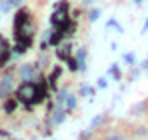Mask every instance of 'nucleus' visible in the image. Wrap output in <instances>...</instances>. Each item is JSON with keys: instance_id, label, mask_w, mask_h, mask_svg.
Returning <instances> with one entry per match:
<instances>
[{"instance_id": "f257e3e1", "label": "nucleus", "mask_w": 148, "mask_h": 140, "mask_svg": "<svg viewBox=\"0 0 148 140\" xmlns=\"http://www.w3.org/2000/svg\"><path fill=\"white\" fill-rule=\"evenodd\" d=\"M16 88V68L14 66H6L0 72V100H6L14 94Z\"/></svg>"}, {"instance_id": "f03ea898", "label": "nucleus", "mask_w": 148, "mask_h": 140, "mask_svg": "<svg viewBox=\"0 0 148 140\" xmlns=\"http://www.w3.org/2000/svg\"><path fill=\"white\" fill-rule=\"evenodd\" d=\"M70 4L68 0H58L52 8V14H50V28H62L64 24L70 20Z\"/></svg>"}, {"instance_id": "7ed1b4c3", "label": "nucleus", "mask_w": 148, "mask_h": 140, "mask_svg": "<svg viewBox=\"0 0 148 140\" xmlns=\"http://www.w3.org/2000/svg\"><path fill=\"white\" fill-rule=\"evenodd\" d=\"M34 92H36V80L34 82H20L14 88V98L18 102H24L26 106H32L34 102Z\"/></svg>"}, {"instance_id": "20e7f679", "label": "nucleus", "mask_w": 148, "mask_h": 140, "mask_svg": "<svg viewBox=\"0 0 148 140\" xmlns=\"http://www.w3.org/2000/svg\"><path fill=\"white\" fill-rule=\"evenodd\" d=\"M40 76V64L38 62H26L16 68V78L20 82H34Z\"/></svg>"}, {"instance_id": "39448f33", "label": "nucleus", "mask_w": 148, "mask_h": 140, "mask_svg": "<svg viewBox=\"0 0 148 140\" xmlns=\"http://www.w3.org/2000/svg\"><path fill=\"white\" fill-rule=\"evenodd\" d=\"M32 20H34V18H32V12H30L26 6H18V10H16V14H14V32L22 30L26 24H30Z\"/></svg>"}, {"instance_id": "423d86ee", "label": "nucleus", "mask_w": 148, "mask_h": 140, "mask_svg": "<svg viewBox=\"0 0 148 140\" xmlns=\"http://www.w3.org/2000/svg\"><path fill=\"white\" fill-rule=\"evenodd\" d=\"M48 114H50V126H56V124H62V122H64V118H66L68 112H66L62 106H58L54 112H48Z\"/></svg>"}, {"instance_id": "0eeeda50", "label": "nucleus", "mask_w": 148, "mask_h": 140, "mask_svg": "<svg viewBox=\"0 0 148 140\" xmlns=\"http://www.w3.org/2000/svg\"><path fill=\"white\" fill-rule=\"evenodd\" d=\"M18 104H20V102H18V100L14 98V94H12L10 98L2 100V106H4V112H6V114H12V112H14V110L18 108Z\"/></svg>"}, {"instance_id": "6e6552de", "label": "nucleus", "mask_w": 148, "mask_h": 140, "mask_svg": "<svg viewBox=\"0 0 148 140\" xmlns=\"http://www.w3.org/2000/svg\"><path fill=\"white\" fill-rule=\"evenodd\" d=\"M76 102H78V100H76V96H74V94H68V96H66V100H64V104H62V108H64L66 112H72L74 108H76Z\"/></svg>"}, {"instance_id": "1a4fd4ad", "label": "nucleus", "mask_w": 148, "mask_h": 140, "mask_svg": "<svg viewBox=\"0 0 148 140\" xmlns=\"http://www.w3.org/2000/svg\"><path fill=\"white\" fill-rule=\"evenodd\" d=\"M60 74H62V68H60V66H54L52 72H50V76H48V80H46L48 86H54V84H56V80L60 78Z\"/></svg>"}, {"instance_id": "9d476101", "label": "nucleus", "mask_w": 148, "mask_h": 140, "mask_svg": "<svg viewBox=\"0 0 148 140\" xmlns=\"http://www.w3.org/2000/svg\"><path fill=\"white\" fill-rule=\"evenodd\" d=\"M56 56H58L60 60H64V62H66V60L72 56V54H70V46H60L58 50H56Z\"/></svg>"}, {"instance_id": "9b49d317", "label": "nucleus", "mask_w": 148, "mask_h": 140, "mask_svg": "<svg viewBox=\"0 0 148 140\" xmlns=\"http://www.w3.org/2000/svg\"><path fill=\"white\" fill-rule=\"evenodd\" d=\"M4 50H10V44H8V40L0 34V52H4Z\"/></svg>"}, {"instance_id": "f8f14e48", "label": "nucleus", "mask_w": 148, "mask_h": 140, "mask_svg": "<svg viewBox=\"0 0 148 140\" xmlns=\"http://www.w3.org/2000/svg\"><path fill=\"white\" fill-rule=\"evenodd\" d=\"M98 18H100V10H98V8H94V10L90 12V18H88V20H90V22H96Z\"/></svg>"}, {"instance_id": "ddd939ff", "label": "nucleus", "mask_w": 148, "mask_h": 140, "mask_svg": "<svg viewBox=\"0 0 148 140\" xmlns=\"http://www.w3.org/2000/svg\"><path fill=\"white\" fill-rule=\"evenodd\" d=\"M80 94H82V96H92L94 90H92L90 86H82V88H80Z\"/></svg>"}, {"instance_id": "4468645a", "label": "nucleus", "mask_w": 148, "mask_h": 140, "mask_svg": "<svg viewBox=\"0 0 148 140\" xmlns=\"http://www.w3.org/2000/svg\"><path fill=\"white\" fill-rule=\"evenodd\" d=\"M110 74H112L114 78H120V68H118V64H114V66L110 68Z\"/></svg>"}, {"instance_id": "2eb2a0df", "label": "nucleus", "mask_w": 148, "mask_h": 140, "mask_svg": "<svg viewBox=\"0 0 148 140\" xmlns=\"http://www.w3.org/2000/svg\"><path fill=\"white\" fill-rule=\"evenodd\" d=\"M6 2H8L12 8H14V6H22V0H6Z\"/></svg>"}, {"instance_id": "dca6fc26", "label": "nucleus", "mask_w": 148, "mask_h": 140, "mask_svg": "<svg viewBox=\"0 0 148 140\" xmlns=\"http://www.w3.org/2000/svg\"><path fill=\"white\" fill-rule=\"evenodd\" d=\"M98 88H106V78H100L98 80Z\"/></svg>"}, {"instance_id": "f3484780", "label": "nucleus", "mask_w": 148, "mask_h": 140, "mask_svg": "<svg viewBox=\"0 0 148 140\" xmlns=\"http://www.w3.org/2000/svg\"><path fill=\"white\" fill-rule=\"evenodd\" d=\"M124 60H126V62H130V64H132V62H134V56H132V54H126V56H124Z\"/></svg>"}, {"instance_id": "a211bd4d", "label": "nucleus", "mask_w": 148, "mask_h": 140, "mask_svg": "<svg viewBox=\"0 0 148 140\" xmlns=\"http://www.w3.org/2000/svg\"><path fill=\"white\" fill-rule=\"evenodd\" d=\"M144 30H148V22H146V24H144Z\"/></svg>"}, {"instance_id": "6ab92c4d", "label": "nucleus", "mask_w": 148, "mask_h": 140, "mask_svg": "<svg viewBox=\"0 0 148 140\" xmlns=\"http://www.w3.org/2000/svg\"><path fill=\"white\" fill-rule=\"evenodd\" d=\"M0 14H2V12H0Z\"/></svg>"}]
</instances>
